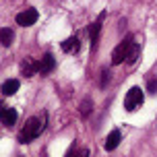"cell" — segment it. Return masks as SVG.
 Listing matches in <instances>:
<instances>
[{"instance_id":"1","label":"cell","mask_w":157,"mask_h":157,"mask_svg":"<svg viewBox=\"0 0 157 157\" xmlns=\"http://www.w3.org/2000/svg\"><path fill=\"white\" fill-rule=\"evenodd\" d=\"M46 118H48L46 114L29 118V120L25 122L23 130L19 132V143H31L33 139H37L39 134L44 132V128H46Z\"/></svg>"},{"instance_id":"2","label":"cell","mask_w":157,"mask_h":157,"mask_svg":"<svg viewBox=\"0 0 157 157\" xmlns=\"http://www.w3.org/2000/svg\"><path fill=\"white\" fill-rule=\"evenodd\" d=\"M145 101V95H143L141 87H132L124 97V110L126 112H136Z\"/></svg>"},{"instance_id":"3","label":"cell","mask_w":157,"mask_h":157,"mask_svg":"<svg viewBox=\"0 0 157 157\" xmlns=\"http://www.w3.org/2000/svg\"><path fill=\"white\" fill-rule=\"evenodd\" d=\"M132 41H134V37H132V35H128L124 41H120V44H118L116 50L112 52V64H122V62H124L126 56H128V52H130Z\"/></svg>"},{"instance_id":"4","label":"cell","mask_w":157,"mask_h":157,"mask_svg":"<svg viewBox=\"0 0 157 157\" xmlns=\"http://www.w3.org/2000/svg\"><path fill=\"white\" fill-rule=\"evenodd\" d=\"M37 10L35 8H25L23 13H19L17 15V25H21V27H29L37 21Z\"/></svg>"},{"instance_id":"5","label":"cell","mask_w":157,"mask_h":157,"mask_svg":"<svg viewBox=\"0 0 157 157\" xmlns=\"http://www.w3.org/2000/svg\"><path fill=\"white\" fill-rule=\"evenodd\" d=\"M54 68H56V60L52 54H44L41 60H37V72H41V75H50Z\"/></svg>"},{"instance_id":"6","label":"cell","mask_w":157,"mask_h":157,"mask_svg":"<svg viewBox=\"0 0 157 157\" xmlns=\"http://www.w3.org/2000/svg\"><path fill=\"white\" fill-rule=\"evenodd\" d=\"M103 19H105V13H101V15L97 17V21H95V23H91V27H89V39H91V48L97 46V37H99V31H101Z\"/></svg>"},{"instance_id":"7","label":"cell","mask_w":157,"mask_h":157,"mask_svg":"<svg viewBox=\"0 0 157 157\" xmlns=\"http://www.w3.org/2000/svg\"><path fill=\"white\" fill-rule=\"evenodd\" d=\"M35 72H37V62L33 58H25L21 62V75L23 77H33Z\"/></svg>"},{"instance_id":"8","label":"cell","mask_w":157,"mask_h":157,"mask_svg":"<svg viewBox=\"0 0 157 157\" xmlns=\"http://www.w3.org/2000/svg\"><path fill=\"white\" fill-rule=\"evenodd\" d=\"M78 48H81V41H78L77 35H72V37H68V39L62 41V50L66 52V54H77Z\"/></svg>"},{"instance_id":"9","label":"cell","mask_w":157,"mask_h":157,"mask_svg":"<svg viewBox=\"0 0 157 157\" xmlns=\"http://www.w3.org/2000/svg\"><path fill=\"white\" fill-rule=\"evenodd\" d=\"M118 145H120V130H112V132L105 136L103 149H105V151H114Z\"/></svg>"},{"instance_id":"10","label":"cell","mask_w":157,"mask_h":157,"mask_svg":"<svg viewBox=\"0 0 157 157\" xmlns=\"http://www.w3.org/2000/svg\"><path fill=\"white\" fill-rule=\"evenodd\" d=\"M0 118H2V124L4 126H13L17 122V112L13 110V108H2Z\"/></svg>"},{"instance_id":"11","label":"cell","mask_w":157,"mask_h":157,"mask_svg":"<svg viewBox=\"0 0 157 157\" xmlns=\"http://www.w3.org/2000/svg\"><path fill=\"white\" fill-rule=\"evenodd\" d=\"M139 56H141V44L139 41H132V46H130V52L126 56V62L128 64H134L139 60Z\"/></svg>"},{"instance_id":"12","label":"cell","mask_w":157,"mask_h":157,"mask_svg":"<svg viewBox=\"0 0 157 157\" xmlns=\"http://www.w3.org/2000/svg\"><path fill=\"white\" fill-rule=\"evenodd\" d=\"M17 89H19V81H17V78H10V81H6V83L2 85V93L13 95V93H17Z\"/></svg>"},{"instance_id":"13","label":"cell","mask_w":157,"mask_h":157,"mask_svg":"<svg viewBox=\"0 0 157 157\" xmlns=\"http://www.w3.org/2000/svg\"><path fill=\"white\" fill-rule=\"evenodd\" d=\"M0 35H2V46L4 48H8L10 44H13V31H10L8 27H4V29L0 31Z\"/></svg>"},{"instance_id":"14","label":"cell","mask_w":157,"mask_h":157,"mask_svg":"<svg viewBox=\"0 0 157 157\" xmlns=\"http://www.w3.org/2000/svg\"><path fill=\"white\" fill-rule=\"evenodd\" d=\"M91 108H93V101L91 99H83V103H81V116H87Z\"/></svg>"},{"instance_id":"15","label":"cell","mask_w":157,"mask_h":157,"mask_svg":"<svg viewBox=\"0 0 157 157\" xmlns=\"http://www.w3.org/2000/svg\"><path fill=\"white\" fill-rule=\"evenodd\" d=\"M108 81H110V72H108V71H101V83H99V85L105 87V85H108Z\"/></svg>"},{"instance_id":"16","label":"cell","mask_w":157,"mask_h":157,"mask_svg":"<svg viewBox=\"0 0 157 157\" xmlns=\"http://www.w3.org/2000/svg\"><path fill=\"white\" fill-rule=\"evenodd\" d=\"M147 89H149L151 93H157V81L153 78V81H149V85H147Z\"/></svg>"},{"instance_id":"17","label":"cell","mask_w":157,"mask_h":157,"mask_svg":"<svg viewBox=\"0 0 157 157\" xmlns=\"http://www.w3.org/2000/svg\"><path fill=\"white\" fill-rule=\"evenodd\" d=\"M75 157H89V151L87 149H78L77 153H75Z\"/></svg>"}]
</instances>
